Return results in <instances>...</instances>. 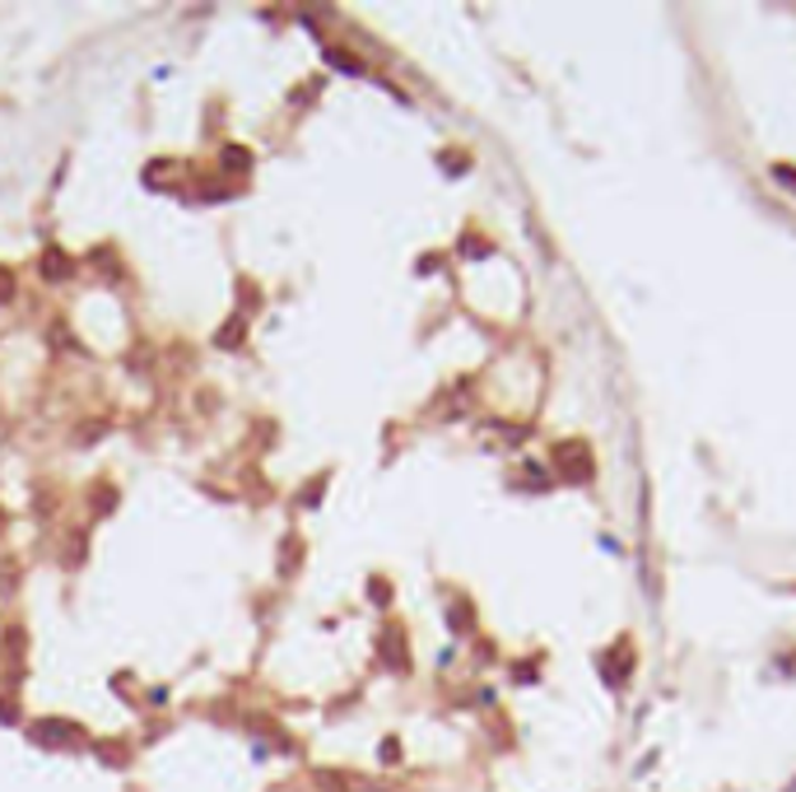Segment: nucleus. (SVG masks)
I'll return each mask as SVG.
<instances>
[{
  "label": "nucleus",
  "instance_id": "nucleus-3",
  "mask_svg": "<svg viewBox=\"0 0 796 792\" xmlns=\"http://www.w3.org/2000/svg\"><path fill=\"white\" fill-rule=\"evenodd\" d=\"M38 270H42V280H48V285H65V280L75 276V261L65 257V247H42Z\"/></svg>",
  "mask_w": 796,
  "mask_h": 792
},
{
  "label": "nucleus",
  "instance_id": "nucleus-9",
  "mask_svg": "<svg viewBox=\"0 0 796 792\" xmlns=\"http://www.w3.org/2000/svg\"><path fill=\"white\" fill-rule=\"evenodd\" d=\"M327 61H331V65H340V71H350V75H359V61H354L350 52H340V48H331V52H327Z\"/></svg>",
  "mask_w": 796,
  "mask_h": 792
},
{
  "label": "nucleus",
  "instance_id": "nucleus-10",
  "mask_svg": "<svg viewBox=\"0 0 796 792\" xmlns=\"http://www.w3.org/2000/svg\"><path fill=\"white\" fill-rule=\"evenodd\" d=\"M14 299V270L10 266H0V304Z\"/></svg>",
  "mask_w": 796,
  "mask_h": 792
},
{
  "label": "nucleus",
  "instance_id": "nucleus-7",
  "mask_svg": "<svg viewBox=\"0 0 796 792\" xmlns=\"http://www.w3.org/2000/svg\"><path fill=\"white\" fill-rule=\"evenodd\" d=\"M293 559H303V541L285 536V555H280V574H293Z\"/></svg>",
  "mask_w": 796,
  "mask_h": 792
},
{
  "label": "nucleus",
  "instance_id": "nucleus-12",
  "mask_svg": "<svg viewBox=\"0 0 796 792\" xmlns=\"http://www.w3.org/2000/svg\"><path fill=\"white\" fill-rule=\"evenodd\" d=\"M773 177H778V183H787V187H796V168H783V164H778V168H773Z\"/></svg>",
  "mask_w": 796,
  "mask_h": 792
},
{
  "label": "nucleus",
  "instance_id": "nucleus-13",
  "mask_svg": "<svg viewBox=\"0 0 796 792\" xmlns=\"http://www.w3.org/2000/svg\"><path fill=\"white\" fill-rule=\"evenodd\" d=\"M369 597H373V601H386V583H382V578L369 583Z\"/></svg>",
  "mask_w": 796,
  "mask_h": 792
},
{
  "label": "nucleus",
  "instance_id": "nucleus-6",
  "mask_svg": "<svg viewBox=\"0 0 796 792\" xmlns=\"http://www.w3.org/2000/svg\"><path fill=\"white\" fill-rule=\"evenodd\" d=\"M219 168H224V173H252V150L224 145V150H219Z\"/></svg>",
  "mask_w": 796,
  "mask_h": 792
},
{
  "label": "nucleus",
  "instance_id": "nucleus-1",
  "mask_svg": "<svg viewBox=\"0 0 796 792\" xmlns=\"http://www.w3.org/2000/svg\"><path fill=\"white\" fill-rule=\"evenodd\" d=\"M29 737L38 745H48V751H75V745L84 741V728L71 722V718H38Z\"/></svg>",
  "mask_w": 796,
  "mask_h": 792
},
{
  "label": "nucleus",
  "instance_id": "nucleus-11",
  "mask_svg": "<svg viewBox=\"0 0 796 792\" xmlns=\"http://www.w3.org/2000/svg\"><path fill=\"white\" fill-rule=\"evenodd\" d=\"M52 346H65V350H80V341H75V336H65V327H61V322L52 327Z\"/></svg>",
  "mask_w": 796,
  "mask_h": 792
},
{
  "label": "nucleus",
  "instance_id": "nucleus-8",
  "mask_svg": "<svg viewBox=\"0 0 796 792\" xmlns=\"http://www.w3.org/2000/svg\"><path fill=\"white\" fill-rule=\"evenodd\" d=\"M322 490H327V475H317V481L299 494V504H303V508H317V500H322Z\"/></svg>",
  "mask_w": 796,
  "mask_h": 792
},
{
  "label": "nucleus",
  "instance_id": "nucleus-5",
  "mask_svg": "<svg viewBox=\"0 0 796 792\" xmlns=\"http://www.w3.org/2000/svg\"><path fill=\"white\" fill-rule=\"evenodd\" d=\"M242 336H247V317H242V312H234L229 322H224V327L215 331V346H219V350H238V346H242Z\"/></svg>",
  "mask_w": 796,
  "mask_h": 792
},
{
  "label": "nucleus",
  "instance_id": "nucleus-4",
  "mask_svg": "<svg viewBox=\"0 0 796 792\" xmlns=\"http://www.w3.org/2000/svg\"><path fill=\"white\" fill-rule=\"evenodd\" d=\"M378 648H382V662L392 667V671H411V658H405V634H401L396 625H386V629H382Z\"/></svg>",
  "mask_w": 796,
  "mask_h": 792
},
{
  "label": "nucleus",
  "instance_id": "nucleus-2",
  "mask_svg": "<svg viewBox=\"0 0 796 792\" xmlns=\"http://www.w3.org/2000/svg\"><path fill=\"white\" fill-rule=\"evenodd\" d=\"M555 466H559L564 481H573V485H587L591 471H597V466H591V448L578 443V439H568V443L555 448Z\"/></svg>",
  "mask_w": 796,
  "mask_h": 792
}]
</instances>
